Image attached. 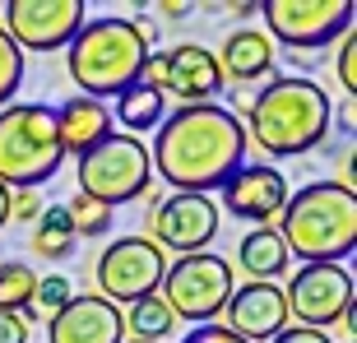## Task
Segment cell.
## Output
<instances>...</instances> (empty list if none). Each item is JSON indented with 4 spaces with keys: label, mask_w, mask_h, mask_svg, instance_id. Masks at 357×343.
<instances>
[{
    "label": "cell",
    "mask_w": 357,
    "mask_h": 343,
    "mask_svg": "<svg viewBox=\"0 0 357 343\" xmlns=\"http://www.w3.org/2000/svg\"><path fill=\"white\" fill-rule=\"evenodd\" d=\"M339 84H344V93L353 98L357 93V33H344V47H339Z\"/></svg>",
    "instance_id": "4316f807"
},
{
    "label": "cell",
    "mask_w": 357,
    "mask_h": 343,
    "mask_svg": "<svg viewBox=\"0 0 357 343\" xmlns=\"http://www.w3.org/2000/svg\"><path fill=\"white\" fill-rule=\"evenodd\" d=\"M288 176L269 162H241L232 176L223 181V204L232 218H246V223H260L269 227L274 213H283L288 204Z\"/></svg>",
    "instance_id": "4fadbf2b"
},
{
    "label": "cell",
    "mask_w": 357,
    "mask_h": 343,
    "mask_svg": "<svg viewBox=\"0 0 357 343\" xmlns=\"http://www.w3.org/2000/svg\"><path fill=\"white\" fill-rule=\"evenodd\" d=\"M278 237L302 264H339L357 246V195L339 181H311L288 195Z\"/></svg>",
    "instance_id": "277c9868"
},
{
    "label": "cell",
    "mask_w": 357,
    "mask_h": 343,
    "mask_svg": "<svg viewBox=\"0 0 357 343\" xmlns=\"http://www.w3.org/2000/svg\"><path fill=\"white\" fill-rule=\"evenodd\" d=\"M75 223H70V209L66 204H47L38 218V227H33V251L47 255V260H66L70 251H75Z\"/></svg>",
    "instance_id": "7402d4cb"
},
{
    "label": "cell",
    "mask_w": 357,
    "mask_h": 343,
    "mask_svg": "<svg viewBox=\"0 0 357 343\" xmlns=\"http://www.w3.org/2000/svg\"><path fill=\"white\" fill-rule=\"evenodd\" d=\"M167 274V255L149 237H116L98 255V297L112 306H135L139 297H153Z\"/></svg>",
    "instance_id": "ba28073f"
},
{
    "label": "cell",
    "mask_w": 357,
    "mask_h": 343,
    "mask_svg": "<svg viewBox=\"0 0 357 343\" xmlns=\"http://www.w3.org/2000/svg\"><path fill=\"white\" fill-rule=\"evenodd\" d=\"M126 343H144V339H126Z\"/></svg>",
    "instance_id": "836d02e7"
},
{
    "label": "cell",
    "mask_w": 357,
    "mask_h": 343,
    "mask_svg": "<svg viewBox=\"0 0 357 343\" xmlns=\"http://www.w3.org/2000/svg\"><path fill=\"white\" fill-rule=\"evenodd\" d=\"M149 162L181 195H209L246 162V130L223 102L176 107L162 116Z\"/></svg>",
    "instance_id": "6da1fadb"
},
{
    "label": "cell",
    "mask_w": 357,
    "mask_h": 343,
    "mask_svg": "<svg viewBox=\"0 0 357 343\" xmlns=\"http://www.w3.org/2000/svg\"><path fill=\"white\" fill-rule=\"evenodd\" d=\"M237 260L241 269L251 274V283H274L278 274H288V246H283V237H278L274 227H255V232H246L237 246Z\"/></svg>",
    "instance_id": "d6986e66"
},
{
    "label": "cell",
    "mask_w": 357,
    "mask_h": 343,
    "mask_svg": "<svg viewBox=\"0 0 357 343\" xmlns=\"http://www.w3.org/2000/svg\"><path fill=\"white\" fill-rule=\"evenodd\" d=\"M162 112H167V98L149 84H130V89L116 98V121L126 125L121 135H144L162 125Z\"/></svg>",
    "instance_id": "ffe728a7"
},
{
    "label": "cell",
    "mask_w": 357,
    "mask_h": 343,
    "mask_svg": "<svg viewBox=\"0 0 357 343\" xmlns=\"http://www.w3.org/2000/svg\"><path fill=\"white\" fill-rule=\"evenodd\" d=\"M172 325H176V316L158 292H153V297H139V302L130 306V316H126V330H135V339H144V343H162L172 334Z\"/></svg>",
    "instance_id": "603a6c76"
},
{
    "label": "cell",
    "mask_w": 357,
    "mask_h": 343,
    "mask_svg": "<svg viewBox=\"0 0 357 343\" xmlns=\"http://www.w3.org/2000/svg\"><path fill=\"white\" fill-rule=\"evenodd\" d=\"M33 288H38L33 264H24V260H5L0 264V311L19 316L24 325L38 320V311H33Z\"/></svg>",
    "instance_id": "44dd1931"
},
{
    "label": "cell",
    "mask_w": 357,
    "mask_h": 343,
    "mask_svg": "<svg viewBox=\"0 0 357 343\" xmlns=\"http://www.w3.org/2000/svg\"><path fill=\"white\" fill-rule=\"evenodd\" d=\"M149 185H153L149 144L135 139V135L112 130L102 144H93L89 153H79V195L98 199L107 209L149 195Z\"/></svg>",
    "instance_id": "8992f818"
},
{
    "label": "cell",
    "mask_w": 357,
    "mask_h": 343,
    "mask_svg": "<svg viewBox=\"0 0 357 343\" xmlns=\"http://www.w3.org/2000/svg\"><path fill=\"white\" fill-rule=\"evenodd\" d=\"M66 162L56 139V107L10 102L0 107V185L5 190H38Z\"/></svg>",
    "instance_id": "5b68a950"
},
{
    "label": "cell",
    "mask_w": 357,
    "mask_h": 343,
    "mask_svg": "<svg viewBox=\"0 0 357 343\" xmlns=\"http://www.w3.org/2000/svg\"><path fill=\"white\" fill-rule=\"evenodd\" d=\"M269 343H334L325 330H302V325H288V330L278 334V339H269Z\"/></svg>",
    "instance_id": "f546056e"
},
{
    "label": "cell",
    "mask_w": 357,
    "mask_h": 343,
    "mask_svg": "<svg viewBox=\"0 0 357 343\" xmlns=\"http://www.w3.org/2000/svg\"><path fill=\"white\" fill-rule=\"evenodd\" d=\"M0 343H28V325L10 311H0Z\"/></svg>",
    "instance_id": "4dcf8cb0"
},
{
    "label": "cell",
    "mask_w": 357,
    "mask_h": 343,
    "mask_svg": "<svg viewBox=\"0 0 357 343\" xmlns=\"http://www.w3.org/2000/svg\"><path fill=\"white\" fill-rule=\"evenodd\" d=\"M47 343H126V311L102 302L98 292H84L52 316Z\"/></svg>",
    "instance_id": "9a60e30c"
},
{
    "label": "cell",
    "mask_w": 357,
    "mask_h": 343,
    "mask_svg": "<svg viewBox=\"0 0 357 343\" xmlns=\"http://www.w3.org/2000/svg\"><path fill=\"white\" fill-rule=\"evenodd\" d=\"M334 107L330 93L306 75H274L246 107V139L274 153V158H302L330 135Z\"/></svg>",
    "instance_id": "7a4b0ae2"
},
{
    "label": "cell",
    "mask_w": 357,
    "mask_h": 343,
    "mask_svg": "<svg viewBox=\"0 0 357 343\" xmlns=\"http://www.w3.org/2000/svg\"><path fill=\"white\" fill-rule=\"evenodd\" d=\"M84 28V0H10L5 33L19 52H61Z\"/></svg>",
    "instance_id": "8fae6325"
},
{
    "label": "cell",
    "mask_w": 357,
    "mask_h": 343,
    "mask_svg": "<svg viewBox=\"0 0 357 343\" xmlns=\"http://www.w3.org/2000/svg\"><path fill=\"white\" fill-rule=\"evenodd\" d=\"M10 223V190H5V185H0V227Z\"/></svg>",
    "instance_id": "1f68e13d"
},
{
    "label": "cell",
    "mask_w": 357,
    "mask_h": 343,
    "mask_svg": "<svg viewBox=\"0 0 357 343\" xmlns=\"http://www.w3.org/2000/svg\"><path fill=\"white\" fill-rule=\"evenodd\" d=\"M237 292V278H232V264L213 251L199 255H181L176 264H167L162 274V302L172 306L176 320H190V325H209L213 316L227 311V297Z\"/></svg>",
    "instance_id": "52a82bcc"
},
{
    "label": "cell",
    "mask_w": 357,
    "mask_h": 343,
    "mask_svg": "<svg viewBox=\"0 0 357 343\" xmlns=\"http://www.w3.org/2000/svg\"><path fill=\"white\" fill-rule=\"evenodd\" d=\"M181 343H241V339L232 330H223V325H195Z\"/></svg>",
    "instance_id": "f1b7e54d"
},
{
    "label": "cell",
    "mask_w": 357,
    "mask_h": 343,
    "mask_svg": "<svg viewBox=\"0 0 357 343\" xmlns=\"http://www.w3.org/2000/svg\"><path fill=\"white\" fill-rule=\"evenodd\" d=\"M162 14H167V19H185V14H190V5H162Z\"/></svg>",
    "instance_id": "d6a6232c"
},
{
    "label": "cell",
    "mask_w": 357,
    "mask_h": 343,
    "mask_svg": "<svg viewBox=\"0 0 357 343\" xmlns=\"http://www.w3.org/2000/svg\"><path fill=\"white\" fill-rule=\"evenodd\" d=\"M353 0H265L269 42L292 52H316L339 33H353Z\"/></svg>",
    "instance_id": "9c48e42d"
},
{
    "label": "cell",
    "mask_w": 357,
    "mask_h": 343,
    "mask_svg": "<svg viewBox=\"0 0 357 343\" xmlns=\"http://www.w3.org/2000/svg\"><path fill=\"white\" fill-rule=\"evenodd\" d=\"M218 70H223V84H251V79H265L274 70V42H269L265 28H232L223 42V52L213 56Z\"/></svg>",
    "instance_id": "e0dca14e"
},
{
    "label": "cell",
    "mask_w": 357,
    "mask_h": 343,
    "mask_svg": "<svg viewBox=\"0 0 357 343\" xmlns=\"http://www.w3.org/2000/svg\"><path fill=\"white\" fill-rule=\"evenodd\" d=\"M213 237H218V204L209 195H181V190H172L158 209H149V241L162 255L167 251L199 255Z\"/></svg>",
    "instance_id": "7c38bea8"
},
{
    "label": "cell",
    "mask_w": 357,
    "mask_h": 343,
    "mask_svg": "<svg viewBox=\"0 0 357 343\" xmlns=\"http://www.w3.org/2000/svg\"><path fill=\"white\" fill-rule=\"evenodd\" d=\"M75 297H79V292H75V283H70L66 274H47V278H38V288H33V311H38V316H56V311H66Z\"/></svg>",
    "instance_id": "d4e9b609"
},
{
    "label": "cell",
    "mask_w": 357,
    "mask_h": 343,
    "mask_svg": "<svg viewBox=\"0 0 357 343\" xmlns=\"http://www.w3.org/2000/svg\"><path fill=\"white\" fill-rule=\"evenodd\" d=\"M112 135V107L93 102V98H70V102L56 107V139L66 153H89L93 144H102Z\"/></svg>",
    "instance_id": "ac0fdd59"
},
{
    "label": "cell",
    "mask_w": 357,
    "mask_h": 343,
    "mask_svg": "<svg viewBox=\"0 0 357 343\" xmlns=\"http://www.w3.org/2000/svg\"><path fill=\"white\" fill-rule=\"evenodd\" d=\"M10 218H19V223H38L42 218V195L38 190H10Z\"/></svg>",
    "instance_id": "83f0119b"
},
{
    "label": "cell",
    "mask_w": 357,
    "mask_h": 343,
    "mask_svg": "<svg viewBox=\"0 0 357 343\" xmlns=\"http://www.w3.org/2000/svg\"><path fill=\"white\" fill-rule=\"evenodd\" d=\"M357 283L344 264H302L297 274L288 278L283 288V302H288V320H297L302 330H325V325H339L344 311L353 306Z\"/></svg>",
    "instance_id": "30bf717a"
},
{
    "label": "cell",
    "mask_w": 357,
    "mask_h": 343,
    "mask_svg": "<svg viewBox=\"0 0 357 343\" xmlns=\"http://www.w3.org/2000/svg\"><path fill=\"white\" fill-rule=\"evenodd\" d=\"M241 343H269L288 330V302L274 283H241L227 297V325Z\"/></svg>",
    "instance_id": "5bb4252c"
},
{
    "label": "cell",
    "mask_w": 357,
    "mask_h": 343,
    "mask_svg": "<svg viewBox=\"0 0 357 343\" xmlns=\"http://www.w3.org/2000/svg\"><path fill=\"white\" fill-rule=\"evenodd\" d=\"M153 42H158V28H144L135 19H93L70 42V79L93 102L121 98L130 84H139V70H144Z\"/></svg>",
    "instance_id": "3957f363"
},
{
    "label": "cell",
    "mask_w": 357,
    "mask_h": 343,
    "mask_svg": "<svg viewBox=\"0 0 357 343\" xmlns=\"http://www.w3.org/2000/svg\"><path fill=\"white\" fill-rule=\"evenodd\" d=\"M24 84V52L10 42V33L0 28V107H10V98Z\"/></svg>",
    "instance_id": "484cf974"
},
{
    "label": "cell",
    "mask_w": 357,
    "mask_h": 343,
    "mask_svg": "<svg viewBox=\"0 0 357 343\" xmlns=\"http://www.w3.org/2000/svg\"><path fill=\"white\" fill-rule=\"evenodd\" d=\"M66 209H70V223H75V237H107L112 232V209L89 199V195H79V190H75V199H70Z\"/></svg>",
    "instance_id": "cb8c5ba5"
},
{
    "label": "cell",
    "mask_w": 357,
    "mask_h": 343,
    "mask_svg": "<svg viewBox=\"0 0 357 343\" xmlns=\"http://www.w3.org/2000/svg\"><path fill=\"white\" fill-rule=\"evenodd\" d=\"M181 98V107H199V102H213L218 93H223V70L213 61L209 47H199V42H181L167 52V89L162 98Z\"/></svg>",
    "instance_id": "2e32d148"
}]
</instances>
